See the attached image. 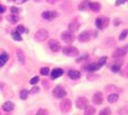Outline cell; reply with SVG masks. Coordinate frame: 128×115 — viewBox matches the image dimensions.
I'll list each match as a JSON object with an SVG mask.
<instances>
[{
  "label": "cell",
  "mask_w": 128,
  "mask_h": 115,
  "mask_svg": "<svg viewBox=\"0 0 128 115\" xmlns=\"http://www.w3.org/2000/svg\"><path fill=\"white\" fill-rule=\"evenodd\" d=\"M14 107H15L14 104H13L12 102H10V101H8V102H5V103L3 104V105H2V108H3L5 111H7V112H10V111H12V110L14 109Z\"/></svg>",
  "instance_id": "cell-14"
},
{
  "label": "cell",
  "mask_w": 128,
  "mask_h": 115,
  "mask_svg": "<svg viewBox=\"0 0 128 115\" xmlns=\"http://www.w3.org/2000/svg\"><path fill=\"white\" fill-rule=\"evenodd\" d=\"M60 108L63 112H69L71 109V101L69 99H64L60 104Z\"/></svg>",
  "instance_id": "cell-6"
},
{
  "label": "cell",
  "mask_w": 128,
  "mask_h": 115,
  "mask_svg": "<svg viewBox=\"0 0 128 115\" xmlns=\"http://www.w3.org/2000/svg\"><path fill=\"white\" fill-rule=\"evenodd\" d=\"M89 8L93 12H98L101 9V6L97 2H91V3H89Z\"/></svg>",
  "instance_id": "cell-17"
},
{
  "label": "cell",
  "mask_w": 128,
  "mask_h": 115,
  "mask_svg": "<svg viewBox=\"0 0 128 115\" xmlns=\"http://www.w3.org/2000/svg\"><path fill=\"white\" fill-rule=\"evenodd\" d=\"M99 68H100V67H99V65H98L97 63H91V64L89 65L88 70H89L90 72H94V71L98 70Z\"/></svg>",
  "instance_id": "cell-20"
},
{
  "label": "cell",
  "mask_w": 128,
  "mask_h": 115,
  "mask_svg": "<svg viewBox=\"0 0 128 115\" xmlns=\"http://www.w3.org/2000/svg\"><path fill=\"white\" fill-rule=\"evenodd\" d=\"M9 60V56L7 54H2V55H0V67H2L6 63L7 61Z\"/></svg>",
  "instance_id": "cell-18"
},
{
  "label": "cell",
  "mask_w": 128,
  "mask_h": 115,
  "mask_svg": "<svg viewBox=\"0 0 128 115\" xmlns=\"http://www.w3.org/2000/svg\"><path fill=\"white\" fill-rule=\"evenodd\" d=\"M111 69H112V71L113 72H118L119 71V69H120V66L119 65H117V64H115V65H113L112 67H111Z\"/></svg>",
  "instance_id": "cell-33"
},
{
  "label": "cell",
  "mask_w": 128,
  "mask_h": 115,
  "mask_svg": "<svg viewBox=\"0 0 128 115\" xmlns=\"http://www.w3.org/2000/svg\"><path fill=\"white\" fill-rule=\"evenodd\" d=\"M41 75H43V76H46V75H48L49 74V68L48 67H42L41 69Z\"/></svg>",
  "instance_id": "cell-29"
},
{
  "label": "cell",
  "mask_w": 128,
  "mask_h": 115,
  "mask_svg": "<svg viewBox=\"0 0 128 115\" xmlns=\"http://www.w3.org/2000/svg\"><path fill=\"white\" fill-rule=\"evenodd\" d=\"M86 6H87V5H86V3H81V4H80V6H79V9H80V10L86 9Z\"/></svg>",
  "instance_id": "cell-37"
},
{
  "label": "cell",
  "mask_w": 128,
  "mask_h": 115,
  "mask_svg": "<svg viewBox=\"0 0 128 115\" xmlns=\"http://www.w3.org/2000/svg\"><path fill=\"white\" fill-rule=\"evenodd\" d=\"M41 16L44 18V19H47V20H52L54 19L55 17L58 16V14L56 12H52V11H46V12H43L41 14Z\"/></svg>",
  "instance_id": "cell-9"
},
{
  "label": "cell",
  "mask_w": 128,
  "mask_h": 115,
  "mask_svg": "<svg viewBox=\"0 0 128 115\" xmlns=\"http://www.w3.org/2000/svg\"><path fill=\"white\" fill-rule=\"evenodd\" d=\"M49 47H50L51 51H53V52H58L60 50V44L57 40H53V39L50 40L49 41Z\"/></svg>",
  "instance_id": "cell-12"
},
{
  "label": "cell",
  "mask_w": 128,
  "mask_h": 115,
  "mask_svg": "<svg viewBox=\"0 0 128 115\" xmlns=\"http://www.w3.org/2000/svg\"><path fill=\"white\" fill-rule=\"evenodd\" d=\"M61 39L66 42V43H71L74 41L75 39V36L73 35L72 32L70 31H66V32H63L61 35Z\"/></svg>",
  "instance_id": "cell-1"
},
{
  "label": "cell",
  "mask_w": 128,
  "mask_h": 115,
  "mask_svg": "<svg viewBox=\"0 0 128 115\" xmlns=\"http://www.w3.org/2000/svg\"><path fill=\"white\" fill-rule=\"evenodd\" d=\"M117 100H118V95L117 94H110L108 96V102L111 103V104L116 103Z\"/></svg>",
  "instance_id": "cell-21"
},
{
  "label": "cell",
  "mask_w": 128,
  "mask_h": 115,
  "mask_svg": "<svg viewBox=\"0 0 128 115\" xmlns=\"http://www.w3.org/2000/svg\"><path fill=\"white\" fill-rule=\"evenodd\" d=\"M91 38V33L89 31H85L79 35V40L81 42H87Z\"/></svg>",
  "instance_id": "cell-11"
},
{
  "label": "cell",
  "mask_w": 128,
  "mask_h": 115,
  "mask_svg": "<svg viewBox=\"0 0 128 115\" xmlns=\"http://www.w3.org/2000/svg\"><path fill=\"white\" fill-rule=\"evenodd\" d=\"M12 37H13L15 40H17V41H20V40H22V37H21L20 34H19V33H17V31L12 33Z\"/></svg>",
  "instance_id": "cell-22"
},
{
  "label": "cell",
  "mask_w": 128,
  "mask_h": 115,
  "mask_svg": "<svg viewBox=\"0 0 128 115\" xmlns=\"http://www.w3.org/2000/svg\"><path fill=\"white\" fill-rule=\"evenodd\" d=\"M63 70L61 69V68H55V69H53L52 70V72H51V78L52 79H57V78H59V77H61L62 75H63Z\"/></svg>",
  "instance_id": "cell-13"
},
{
  "label": "cell",
  "mask_w": 128,
  "mask_h": 115,
  "mask_svg": "<svg viewBox=\"0 0 128 115\" xmlns=\"http://www.w3.org/2000/svg\"><path fill=\"white\" fill-rule=\"evenodd\" d=\"M4 12V8L1 6V5H0V14H1V13H3Z\"/></svg>",
  "instance_id": "cell-38"
},
{
  "label": "cell",
  "mask_w": 128,
  "mask_h": 115,
  "mask_svg": "<svg viewBox=\"0 0 128 115\" xmlns=\"http://www.w3.org/2000/svg\"><path fill=\"white\" fill-rule=\"evenodd\" d=\"M127 52H128V45L119 47V48H117L116 50L114 51L113 58H120V57H123V56H125L127 54Z\"/></svg>",
  "instance_id": "cell-5"
},
{
  "label": "cell",
  "mask_w": 128,
  "mask_h": 115,
  "mask_svg": "<svg viewBox=\"0 0 128 115\" xmlns=\"http://www.w3.org/2000/svg\"><path fill=\"white\" fill-rule=\"evenodd\" d=\"M17 33H19L20 35H21V34H23V33L25 32V28H24V26H22V25L17 26Z\"/></svg>",
  "instance_id": "cell-30"
},
{
  "label": "cell",
  "mask_w": 128,
  "mask_h": 115,
  "mask_svg": "<svg viewBox=\"0 0 128 115\" xmlns=\"http://www.w3.org/2000/svg\"><path fill=\"white\" fill-rule=\"evenodd\" d=\"M111 114H112L111 109H110L109 107H105V108H103V109L99 112L98 115H111Z\"/></svg>",
  "instance_id": "cell-24"
},
{
  "label": "cell",
  "mask_w": 128,
  "mask_h": 115,
  "mask_svg": "<svg viewBox=\"0 0 128 115\" xmlns=\"http://www.w3.org/2000/svg\"><path fill=\"white\" fill-rule=\"evenodd\" d=\"M103 94L101 92H96L94 93L93 97V102L95 104V105H101L103 103Z\"/></svg>",
  "instance_id": "cell-10"
},
{
  "label": "cell",
  "mask_w": 128,
  "mask_h": 115,
  "mask_svg": "<svg viewBox=\"0 0 128 115\" xmlns=\"http://www.w3.org/2000/svg\"><path fill=\"white\" fill-rule=\"evenodd\" d=\"M63 53L65 54L66 56H69V57H76L79 54V51H78V49L76 47L67 46V47L63 48Z\"/></svg>",
  "instance_id": "cell-2"
},
{
  "label": "cell",
  "mask_w": 128,
  "mask_h": 115,
  "mask_svg": "<svg viewBox=\"0 0 128 115\" xmlns=\"http://www.w3.org/2000/svg\"><path fill=\"white\" fill-rule=\"evenodd\" d=\"M39 81H40V78H39L38 76H36V77H34V78H32V79L30 80V84H38Z\"/></svg>",
  "instance_id": "cell-32"
},
{
  "label": "cell",
  "mask_w": 128,
  "mask_h": 115,
  "mask_svg": "<svg viewBox=\"0 0 128 115\" xmlns=\"http://www.w3.org/2000/svg\"><path fill=\"white\" fill-rule=\"evenodd\" d=\"M47 37H48V32H47L45 29H41V30H39L38 32H36V34H35V38H36V40H38V41H40V42L44 41Z\"/></svg>",
  "instance_id": "cell-3"
},
{
  "label": "cell",
  "mask_w": 128,
  "mask_h": 115,
  "mask_svg": "<svg viewBox=\"0 0 128 115\" xmlns=\"http://www.w3.org/2000/svg\"><path fill=\"white\" fill-rule=\"evenodd\" d=\"M95 113V108L92 105H88L85 108V115H93Z\"/></svg>",
  "instance_id": "cell-19"
},
{
  "label": "cell",
  "mask_w": 128,
  "mask_h": 115,
  "mask_svg": "<svg viewBox=\"0 0 128 115\" xmlns=\"http://www.w3.org/2000/svg\"><path fill=\"white\" fill-rule=\"evenodd\" d=\"M53 95L57 98V99H63V98H65L66 96H67V92H66V90L64 89L62 86H60V85H58V86H56L54 89H53Z\"/></svg>",
  "instance_id": "cell-4"
},
{
  "label": "cell",
  "mask_w": 128,
  "mask_h": 115,
  "mask_svg": "<svg viewBox=\"0 0 128 115\" xmlns=\"http://www.w3.org/2000/svg\"><path fill=\"white\" fill-rule=\"evenodd\" d=\"M108 23H109V19L108 18H102V17L96 18V21H95V25L99 29H103L104 27H106L108 25Z\"/></svg>",
  "instance_id": "cell-8"
},
{
  "label": "cell",
  "mask_w": 128,
  "mask_h": 115,
  "mask_svg": "<svg viewBox=\"0 0 128 115\" xmlns=\"http://www.w3.org/2000/svg\"><path fill=\"white\" fill-rule=\"evenodd\" d=\"M127 34H128V31H127V30L122 31V32H121V34H120V36H119V39H120V40L124 39V38L127 37Z\"/></svg>",
  "instance_id": "cell-31"
},
{
  "label": "cell",
  "mask_w": 128,
  "mask_h": 115,
  "mask_svg": "<svg viewBox=\"0 0 128 115\" xmlns=\"http://www.w3.org/2000/svg\"><path fill=\"white\" fill-rule=\"evenodd\" d=\"M28 96H29V92H28V90H25V89L22 90L19 94V97H20L21 100H26L28 98Z\"/></svg>",
  "instance_id": "cell-23"
},
{
  "label": "cell",
  "mask_w": 128,
  "mask_h": 115,
  "mask_svg": "<svg viewBox=\"0 0 128 115\" xmlns=\"http://www.w3.org/2000/svg\"><path fill=\"white\" fill-rule=\"evenodd\" d=\"M79 26H80V24H79V22L78 21H76V20H74V21H72L71 23H70L69 24V29H70V32H74V31H77L78 29H79Z\"/></svg>",
  "instance_id": "cell-15"
},
{
  "label": "cell",
  "mask_w": 128,
  "mask_h": 115,
  "mask_svg": "<svg viewBox=\"0 0 128 115\" xmlns=\"http://www.w3.org/2000/svg\"><path fill=\"white\" fill-rule=\"evenodd\" d=\"M8 20L11 23H17L18 21V17L17 16H15V15H11V16H8Z\"/></svg>",
  "instance_id": "cell-25"
},
{
  "label": "cell",
  "mask_w": 128,
  "mask_h": 115,
  "mask_svg": "<svg viewBox=\"0 0 128 115\" xmlns=\"http://www.w3.org/2000/svg\"><path fill=\"white\" fill-rule=\"evenodd\" d=\"M36 115H48V111L46 109H44V108H40L37 111Z\"/></svg>",
  "instance_id": "cell-27"
},
{
  "label": "cell",
  "mask_w": 128,
  "mask_h": 115,
  "mask_svg": "<svg viewBox=\"0 0 128 115\" xmlns=\"http://www.w3.org/2000/svg\"><path fill=\"white\" fill-rule=\"evenodd\" d=\"M17 57H18L19 62H20V63H24V55H23V53L18 49V50L17 51Z\"/></svg>",
  "instance_id": "cell-26"
},
{
  "label": "cell",
  "mask_w": 128,
  "mask_h": 115,
  "mask_svg": "<svg viewBox=\"0 0 128 115\" xmlns=\"http://www.w3.org/2000/svg\"><path fill=\"white\" fill-rule=\"evenodd\" d=\"M11 12H12L13 15H15V14H17V13L19 12V10H18L17 7H12V8H11Z\"/></svg>",
  "instance_id": "cell-34"
},
{
  "label": "cell",
  "mask_w": 128,
  "mask_h": 115,
  "mask_svg": "<svg viewBox=\"0 0 128 115\" xmlns=\"http://www.w3.org/2000/svg\"><path fill=\"white\" fill-rule=\"evenodd\" d=\"M39 91H40L39 87H33V89L31 90V93H38Z\"/></svg>",
  "instance_id": "cell-36"
},
{
  "label": "cell",
  "mask_w": 128,
  "mask_h": 115,
  "mask_svg": "<svg viewBox=\"0 0 128 115\" xmlns=\"http://www.w3.org/2000/svg\"><path fill=\"white\" fill-rule=\"evenodd\" d=\"M106 61H107V58H106V57H102V58H100V59H99V62L97 63L98 65H99V67H102V66L106 63Z\"/></svg>",
  "instance_id": "cell-28"
},
{
  "label": "cell",
  "mask_w": 128,
  "mask_h": 115,
  "mask_svg": "<svg viewBox=\"0 0 128 115\" xmlns=\"http://www.w3.org/2000/svg\"><path fill=\"white\" fill-rule=\"evenodd\" d=\"M127 1V0H116V6H119V5H122L124 4L125 2Z\"/></svg>",
  "instance_id": "cell-35"
},
{
  "label": "cell",
  "mask_w": 128,
  "mask_h": 115,
  "mask_svg": "<svg viewBox=\"0 0 128 115\" xmlns=\"http://www.w3.org/2000/svg\"><path fill=\"white\" fill-rule=\"evenodd\" d=\"M75 105L78 108L80 109H85L88 105H89V101L87 98L85 97H79L76 99V102H75Z\"/></svg>",
  "instance_id": "cell-7"
},
{
  "label": "cell",
  "mask_w": 128,
  "mask_h": 115,
  "mask_svg": "<svg viewBox=\"0 0 128 115\" xmlns=\"http://www.w3.org/2000/svg\"><path fill=\"white\" fill-rule=\"evenodd\" d=\"M69 77L72 80H76V79H79L80 78V72L79 71H76V70H70L69 73H68Z\"/></svg>",
  "instance_id": "cell-16"
}]
</instances>
